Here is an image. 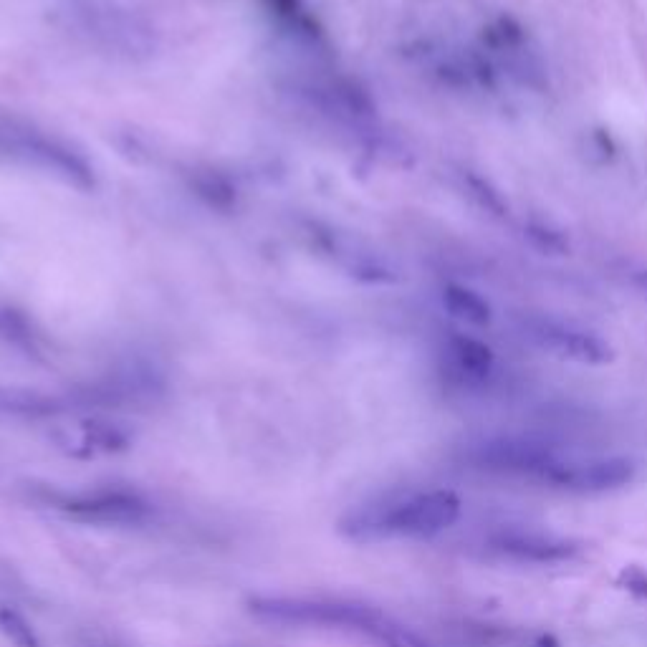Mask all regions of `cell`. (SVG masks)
<instances>
[{
	"label": "cell",
	"mask_w": 647,
	"mask_h": 647,
	"mask_svg": "<svg viewBox=\"0 0 647 647\" xmlns=\"http://www.w3.org/2000/svg\"><path fill=\"white\" fill-rule=\"evenodd\" d=\"M466 460L471 468L493 476L529 478L549 486L551 476L564 460L551 445L531 438H491L468 448Z\"/></svg>",
	"instance_id": "cell-3"
},
{
	"label": "cell",
	"mask_w": 647,
	"mask_h": 647,
	"mask_svg": "<svg viewBox=\"0 0 647 647\" xmlns=\"http://www.w3.org/2000/svg\"><path fill=\"white\" fill-rule=\"evenodd\" d=\"M637 286H640L642 294L647 296V268H642V271L637 273Z\"/></svg>",
	"instance_id": "cell-17"
},
{
	"label": "cell",
	"mask_w": 647,
	"mask_h": 647,
	"mask_svg": "<svg viewBox=\"0 0 647 647\" xmlns=\"http://www.w3.org/2000/svg\"><path fill=\"white\" fill-rule=\"evenodd\" d=\"M471 74L476 76L478 84H483L486 89H496V71H493V66L488 64V61H483V59L473 61Z\"/></svg>",
	"instance_id": "cell-14"
},
{
	"label": "cell",
	"mask_w": 647,
	"mask_h": 647,
	"mask_svg": "<svg viewBox=\"0 0 647 647\" xmlns=\"http://www.w3.org/2000/svg\"><path fill=\"white\" fill-rule=\"evenodd\" d=\"M248 612L261 622L273 625H304V627H337V630L362 632L380 642L382 647H430L415 632L390 620L385 612L372 610L352 602H327V599L304 597H253L248 599Z\"/></svg>",
	"instance_id": "cell-1"
},
{
	"label": "cell",
	"mask_w": 647,
	"mask_h": 647,
	"mask_svg": "<svg viewBox=\"0 0 647 647\" xmlns=\"http://www.w3.org/2000/svg\"><path fill=\"white\" fill-rule=\"evenodd\" d=\"M483 43L491 46L493 51H503V49H521V43L526 41V31L514 16H501L496 23L483 28L481 33Z\"/></svg>",
	"instance_id": "cell-12"
},
{
	"label": "cell",
	"mask_w": 647,
	"mask_h": 647,
	"mask_svg": "<svg viewBox=\"0 0 647 647\" xmlns=\"http://www.w3.org/2000/svg\"><path fill=\"white\" fill-rule=\"evenodd\" d=\"M491 551L501 554L514 562H531V564H557L569 562L579 554V544L562 539L554 534H541V531H524V529H503L491 534L488 539Z\"/></svg>",
	"instance_id": "cell-6"
},
{
	"label": "cell",
	"mask_w": 647,
	"mask_h": 647,
	"mask_svg": "<svg viewBox=\"0 0 647 647\" xmlns=\"http://www.w3.org/2000/svg\"><path fill=\"white\" fill-rule=\"evenodd\" d=\"M524 236L534 251L544 253V256H567L569 253V238L564 230L554 228L551 223H541V220H529L524 225Z\"/></svg>",
	"instance_id": "cell-10"
},
{
	"label": "cell",
	"mask_w": 647,
	"mask_h": 647,
	"mask_svg": "<svg viewBox=\"0 0 647 647\" xmlns=\"http://www.w3.org/2000/svg\"><path fill=\"white\" fill-rule=\"evenodd\" d=\"M635 478V463L627 458L564 460L549 486L572 493H605L627 486Z\"/></svg>",
	"instance_id": "cell-5"
},
{
	"label": "cell",
	"mask_w": 647,
	"mask_h": 647,
	"mask_svg": "<svg viewBox=\"0 0 647 647\" xmlns=\"http://www.w3.org/2000/svg\"><path fill=\"white\" fill-rule=\"evenodd\" d=\"M443 304L455 319L473 324V327H486V324H491V316H493L491 304H488L481 294L466 289V286H460V284L445 286Z\"/></svg>",
	"instance_id": "cell-9"
},
{
	"label": "cell",
	"mask_w": 647,
	"mask_h": 647,
	"mask_svg": "<svg viewBox=\"0 0 647 647\" xmlns=\"http://www.w3.org/2000/svg\"><path fill=\"white\" fill-rule=\"evenodd\" d=\"M466 188L471 193V198L476 200L478 208H483L486 213H491L493 218H506L508 215V203L501 195V190L493 185L488 177L476 175V172H468L466 175Z\"/></svg>",
	"instance_id": "cell-11"
},
{
	"label": "cell",
	"mask_w": 647,
	"mask_h": 647,
	"mask_svg": "<svg viewBox=\"0 0 647 647\" xmlns=\"http://www.w3.org/2000/svg\"><path fill=\"white\" fill-rule=\"evenodd\" d=\"M0 630L6 637H11V642H16L18 647H41L31 625L11 607H0Z\"/></svg>",
	"instance_id": "cell-13"
},
{
	"label": "cell",
	"mask_w": 647,
	"mask_h": 647,
	"mask_svg": "<svg viewBox=\"0 0 647 647\" xmlns=\"http://www.w3.org/2000/svg\"><path fill=\"white\" fill-rule=\"evenodd\" d=\"M592 140H594V147L599 150V155H602V157H615L617 145H615V140H612V134L607 132V129H594Z\"/></svg>",
	"instance_id": "cell-15"
},
{
	"label": "cell",
	"mask_w": 647,
	"mask_h": 647,
	"mask_svg": "<svg viewBox=\"0 0 647 647\" xmlns=\"http://www.w3.org/2000/svg\"><path fill=\"white\" fill-rule=\"evenodd\" d=\"M536 337L549 349L559 352L562 357L574 359V362L607 364L615 359V352H612L610 344H607L605 339H599L597 334L564 329L559 327V324H539V327H536Z\"/></svg>",
	"instance_id": "cell-7"
},
{
	"label": "cell",
	"mask_w": 647,
	"mask_h": 647,
	"mask_svg": "<svg viewBox=\"0 0 647 647\" xmlns=\"http://www.w3.org/2000/svg\"><path fill=\"white\" fill-rule=\"evenodd\" d=\"M440 76H443V79H448L453 86H468V71L466 69L443 66V69H440Z\"/></svg>",
	"instance_id": "cell-16"
},
{
	"label": "cell",
	"mask_w": 647,
	"mask_h": 647,
	"mask_svg": "<svg viewBox=\"0 0 647 647\" xmlns=\"http://www.w3.org/2000/svg\"><path fill=\"white\" fill-rule=\"evenodd\" d=\"M458 516L460 498L453 491L438 488V491L369 503L342 521V531L359 541L382 539V536L430 539L453 526Z\"/></svg>",
	"instance_id": "cell-2"
},
{
	"label": "cell",
	"mask_w": 647,
	"mask_h": 647,
	"mask_svg": "<svg viewBox=\"0 0 647 647\" xmlns=\"http://www.w3.org/2000/svg\"><path fill=\"white\" fill-rule=\"evenodd\" d=\"M450 352H453V362L458 367L460 377H466L471 382H483L491 377L493 367H496V354L488 344L473 337H453L450 342Z\"/></svg>",
	"instance_id": "cell-8"
},
{
	"label": "cell",
	"mask_w": 647,
	"mask_h": 647,
	"mask_svg": "<svg viewBox=\"0 0 647 647\" xmlns=\"http://www.w3.org/2000/svg\"><path fill=\"white\" fill-rule=\"evenodd\" d=\"M56 508L84 524H142L150 516V503L129 491H97L59 498Z\"/></svg>",
	"instance_id": "cell-4"
}]
</instances>
